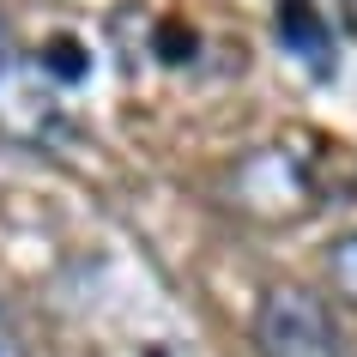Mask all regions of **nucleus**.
Returning a JSON list of instances; mask_svg holds the SVG:
<instances>
[{
  "label": "nucleus",
  "instance_id": "39448f33",
  "mask_svg": "<svg viewBox=\"0 0 357 357\" xmlns=\"http://www.w3.org/2000/svg\"><path fill=\"white\" fill-rule=\"evenodd\" d=\"M0 357H31V345H24V333L13 327V315L0 309Z\"/></svg>",
  "mask_w": 357,
  "mask_h": 357
},
{
  "label": "nucleus",
  "instance_id": "f257e3e1",
  "mask_svg": "<svg viewBox=\"0 0 357 357\" xmlns=\"http://www.w3.org/2000/svg\"><path fill=\"white\" fill-rule=\"evenodd\" d=\"M255 345H261V357H339L333 309L309 284L291 279L266 284L261 309H255Z\"/></svg>",
  "mask_w": 357,
  "mask_h": 357
},
{
  "label": "nucleus",
  "instance_id": "20e7f679",
  "mask_svg": "<svg viewBox=\"0 0 357 357\" xmlns=\"http://www.w3.org/2000/svg\"><path fill=\"white\" fill-rule=\"evenodd\" d=\"M327 284L345 297V309H357V230H345V236L327 248Z\"/></svg>",
  "mask_w": 357,
  "mask_h": 357
},
{
  "label": "nucleus",
  "instance_id": "f03ea898",
  "mask_svg": "<svg viewBox=\"0 0 357 357\" xmlns=\"http://www.w3.org/2000/svg\"><path fill=\"white\" fill-rule=\"evenodd\" d=\"M61 79L49 73V61H0V133L43 146L49 133H61Z\"/></svg>",
  "mask_w": 357,
  "mask_h": 357
},
{
  "label": "nucleus",
  "instance_id": "7ed1b4c3",
  "mask_svg": "<svg viewBox=\"0 0 357 357\" xmlns=\"http://www.w3.org/2000/svg\"><path fill=\"white\" fill-rule=\"evenodd\" d=\"M279 43L321 79L333 73V37H327V19L315 0H279Z\"/></svg>",
  "mask_w": 357,
  "mask_h": 357
},
{
  "label": "nucleus",
  "instance_id": "423d86ee",
  "mask_svg": "<svg viewBox=\"0 0 357 357\" xmlns=\"http://www.w3.org/2000/svg\"><path fill=\"white\" fill-rule=\"evenodd\" d=\"M339 6H345V19H351V24H357V0H339Z\"/></svg>",
  "mask_w": 357,
  "mask_h": 357
}]
</instances>
